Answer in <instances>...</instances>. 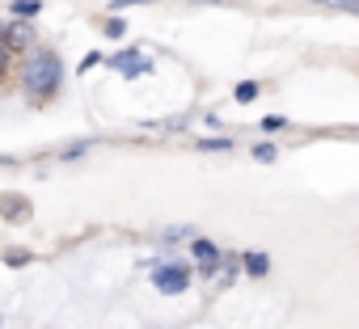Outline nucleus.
Masks as SVG:
<instances>
[{
    "label": "nucleus",
    "instance_id": "nucleus-1",
    "mask_svg": "<svg viewBox=\"0 0 359 329\" xmlns=\"http://www.w3.org/2000/svg\"><path fill=\"white\" fill-rule=\"evenodd\" d=\"M60 80H64V59L55 55V51H34L30 59H26V68H22V85H26V93L30 97H51L55 89H60Z\"/></svg>",
    "mask_w": 359,
    "mask_h": 329
},
{
    "label": "nucleus",
    "instance_id": "nucleus-2",
    "mask_svg": "<svg viewBox=\"0 0 359 329\" xmlns=\"http://www.w3.org/2000/svg\"><path fill=\"white\" fill-rule=\"evenodd\" d=\"M152 283H156V291L177 295V291L191 287V266H182V262H165V266L152 270Z\"/></svg>",
    "mask_w": 359,
    "mask_h": 329
},
{
    "label": "nucleus",
    "instance_id": "nucleus-3",
    "mask_svg": "<svg viewBox=\"0 0 359 329\" xmlns=\"http://www.w3.org/2000/svg\"><path fill=\"white\" fill-rule=\"evenodd\" d=\"M110 68L123 72V76H144L152 64L144 59V51H118V55H110Z\"/></svg>",
    "mask_w": 359,
    "mask_h": 329
},
{
    "label": "nucleus",
    "instance_id": "nucleus-4",
    "mask_svg": "<svg viewBox=\"0 0 359 329\" xmlns=\"http://www.w3.org/2000/svg\"><path fill=\"white\" fill-rule=\"evenodd\" d=\"M0 43H5V51L13 55V51H22V47H30V43H34V30H30L22 18H18V22H13L5 34H0Z\"/></svg>",
    "mask_w": 359,
    "mask_h": 329
},
{
    "label": "nucleus",
    "instance_id": "nucleus-5",
    "mask_svg": "<svg viewBox=\"0 0 359 329\" xmlns=\"http://www.w3.org/2000/svg\"><path fill=\"white\" fill-rule=\"evenodd\" d=\"M191 253H195V262H199L203 270H216V266H220V249H216L212 241H195Z\"/></svg>",
    "mask_w": 359,
    "mask_h": 329
},
{
    "label": "nucleus",
    "instance_id": "nucleus-6",
    "mask_svg": "<svg viewBox=\"0 0 359 329\" xmlns=\"http://www.w3.org/2000/svg\"><path fill=\"white\" fill-rule=\"evenodd\" d=\"M241 266H245L250 274H258V279H262V274L271 270V258H266V253H241Z\"/></svg>",
    "mask_w": 359,
    "mask_h": 329
},
{
    "label": "nucleus",
    "instance_id": "nucleus-7",
    "mask_svg": "<svg viewBox=\"0 0 359 329\" xmlns=\"http://www.w3.org/2000/svg\"><path fill=\"white\" fill-rule=\"evenodd\" d=\"M9 13H13V18H39V13H43V5H39V0H13Z\"/></svg>",
    "mask_w": 359,
    "mask_h": 329
},
{
    "label": "nucleus",
    "instance_id": "nucleus-8",
    "mask_svg": "<svg viewBox=\"0 0 359 329\" xmlns=\"http://www.w3.org/2000/svg\"><path fill=\"white\" fill-rule=\"evenodd\" d=\"M258 93H262V85H258V80H241V85H237V93H233V97H237V102H241V106H245V102H254V97H258Z\"/></svg>",
    "mask_w": 359,
    "mask_h": 329
},
{
    "label": "nucleus",
    "instance_id": "nucleus-9",
    "mask_svg": "<svg viewBox=\"0 0 359 329\" xmlns=\"http://www.w3.org/2000/svg\"><path fill=\"white\" fill-rule=\"evenodd\" d=\"M199 148H203V152H229L233 139H229V135H224V139H199Z\"/></svg>",
    "mask_w": 359,
    "mask_h": 329
},
{
    "label": "nucleus",
    "instance_id": "nucleus-10",
    "mask_svg": "<svg viewBox=\"0 0 359 329\" xmlns=\"http://www.w3.org/2000/svg\"><path fill=\"white\" fill-rule=\"evenodd\" d=\"M102 30H106L110 38H123V34H127V22H118V18H110V22H106Z\"/></svg>",
    "mask_w": 359,
    "mask_h": 329
},
{
    "label": "nucleus",
    "instance_id": "nucleus-11",
    "mask_svg": "<svg viewBox=\"0 0 359 329\" xmlns=\"http://www.w3.org/2000/svg\"><path fill=\"white\" fill-rule=\"evenodd\" d=\"M287 127V118H279V114H266L262 118V131H283Z\"/></svg>",
    "mask_w": 359,
    "mask_h": 329
},
{
    "label": "nucleus",
    "instance_id": "nucleus-12",
    "mask_svg": "<svg viewBox=\"0 0 359 329\" xmlns=\"http://www.w3.org/2000/svg\"><path fill=\"white\" fill-rule=\"evenodd\" d=\"M254 156H258L262 164H271V160H275V144H258V148H254Z\"/></svg>",
    "mask_w": 359,
    "mask_h": 329
},
{
    "label": "nucleus",
    "instance_id": "nucleus-13",
    "mask_svg": "<svg viewBox=\"0 0 359 329\" xmlns=\"http://www.w3.org/2000/svg\"><path fill=\"white\" fill-rule=\"evenodd\" d=\"M97 64H102V51H89V55H85V59H81V72H85V76H89V68H97Z\"/></svg>",
    "mask_w": 359,
    "mask_h": 329
},
{
    "label": "nucleus",
    "instance_id": "nucleus-14",
    "mask_svg": "<svg viewBox=\"0 0 359 329\" xmlns=\"http://www.w3.org/2000/svg\"><path fill=\"white\" fill-rule=\"evenodd\" d=\"M81 152H89V139H81V144H72V148H68V152H64V160H76V156H81Z\"/></svg>",
    "mask_w": 359,
    "mask_h": 329
},
{
    "label": "nucleus",
    "instance_id": "nucleus-15",
    "mask_svg": "<svg viewBox=\"0 0 359 329\" xmlns=\"http://www.w3.org/2000/svg\"><path fill=\"white\" fill-rule=\"evenodd\" d=\"M5 64H9V51H5V47H0V72H5Z\"/></svg>",
    "mask_w": 359,
    "mask_h": 329
},
{
    "label": "nucleus",
    "instance_id": "nucleus-16",
    "mask_svg": "<svg viewBox=\"0 0 359 329\" xmlns=\"http://www.w3.org/2000/svg\"><path fill=\"white\" fill-rule=\"evenodd\" d=\"M195 5H224V0H195Z\"/></svg>",
    "mask_w": 359,
    "mask_h": 329
}]
</instances>
